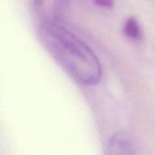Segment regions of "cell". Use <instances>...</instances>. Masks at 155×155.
<instances>
[{"mask_svg":"<svg viewBox=\"0 0 155 155\" xmlns=\"http://www.w3.org/2000/svg\"><path fill=\"white\" fill-rule=\"evenodd\" d=\"M38 34L45 49L78 84H97L102 66L92 49L63 25L38 24Z\"/></svg>","mask_w":155,"mask_h":155,"instance_id":"1","label":"cell"},{"mask_svg":"<svg viewBox=\"0 0 155 155\" xmlns=\"http://www.w3.org/2000/svg\"><path fill=\"white\" fill-rule=\"evenodd\" d=\"M70 0H31L38 24L63 25Z\"/></svg>","mask_w":155,"mask_h":155,"instance_id":"2","label":"cell"},{"mask_svg":"<svg viewBox=\"0 0 155 155\" xmlns=\"http://www.w3.org/2000/svg\"><path fill=\"white\" fill-rule=\"evenodd\" d=\"M106 155H136L134 143L124 134H115L108 142Z\"/></svg>","mask_w":155,"mask_h":155,"instance_id":"3","label":"cell"},{"mask_svg":"<svg viewBox=\"0 0 155 155\" xmlns=\"http://www.w3.org/2000/svg\"><path fill=\"white\" fill-rule=\"evenodd\" d=\"M124 32L128 38L134 41H138L142 38L141 26L134 17H131L125 21L124 25Z\"/></svg>","mask_w":155,"mask_h":155,"instance_id":"4","label":"cell"},{"mask_svg":"<svg viewBox=\"0 0 155 155\" xmlns=\"http://www.w3.org/2000/svg\"><path fill=\"white\" fill-rule=\"evenodd\" d=\"M96 5L103 6V7H111L113 5L112 0H94Z\"/></svg>","mask_w":155,"mask_h":155,"instance_id":"5","label":"cell"}]
</instances>
